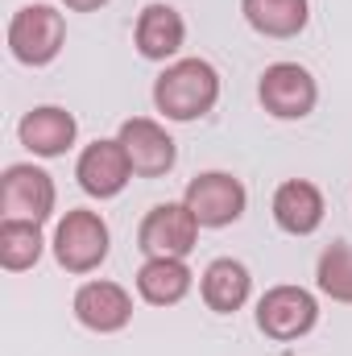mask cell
Instances as JSON below:
<instances>
[{"mask_svg": "<svg viewBox=\"0 0 352 356\" xmlns=\"http://www.w3.org/2000/svg\"><path fill=\"white\" fill-rule=\"evenodd\" d=\"M216 104H220V71L207 58H175L154 79V108L175 124L203 120Z\"/></svg>", "mask_w": 352, "mask_h": 356, "instance_id": "cell-1", "label": "cell"}, {"mask_svg": "<svg viewBox=\"0 0 352 356\" xmlns=\"http://www.w3.org/2000/svg\"><path fill=\"white\" fill-rule=\"evenodd\" d=\"M54 261L67 269V273H95V269L108 261V249H112V232H108V220L91 207H71L58 224H54Z\"/></svg>", "mask_w": 352, "mask_h": 356, "instance_id": "cell-2", "label": "cell"}, {"mask_svg": "<svg viewBox=\"0 0 352 356\" xmlns=\"http://www.w3.org/2000/svg\"><path fill=\"white\" fill-rule=\"evenodd\" d=\"M67 46V21L54 4H21L8 21V54L21 67H50Z\"/></svg>", "mask_w": 352, "mask_h": 356, "instance_id": "cell-3", "label": "cell"}, {"mask_svg": "<svg viewBox=\"0 0 352 356\" xmlns=\"http://www.w3.org/2000/svg\"><path fill=\"white\" fill-rule=\"evenodd\" d=\"M319 323V298L307 286H269L257 298V332L265 340L290 344L311 336Z\"/></svg>", "mask_w": 352, "mask_h": 356, "instance_id": "cell-4", "label": "cell"}, {"mask_svg": "<svg viewBox=\"0 0 352 356\" xmlns=\"http://www.w3.org/2000/svg\"><path fill=\"white\" fill-rule=\"evenodd\" d=\"M182 203L191 207V216L199 220V228H228L245 216L249 207V191L245 182L228 170H203L186 182Z\"/></svg>", "mask_w": 352, "mask_h": 356, "instance_id": "cell-5", "label": "cell"}, {"mask_svg": "<svg viewBox=\"0 0 352 356\" xmlns=\"http://www.w3.org/2000/svg\"><path fill=\"white\" fill-rule=\"evenodd\" d=\"M257 99L273 120H307L319 104V83L298 63H269L257 83Z\"/></svg>", "mask_w": 352, "mask_h": 356, "instance_id": "cell-6", "label": "cell"}, {"mask_svg": "<svg viewBox=\"0 0 352 356\" xmlns=\"http://www.w3.org/2000/svg\"><path fill=\"white\" fill-rule=\"evenodd\" d=\"M54 203H58L54 178L46 175L42 166H33V162L4 166V175H0V207H4V220L46 224L54 216Z\"/></svg>", "mask_w": 352, "mask_h": 356, "instance_id": "cell-7", "label": "cell"}, {"mask_svg": "<svg viewBox=\"0 0 352 356\" xmlns=\"http://www.w3.org/2000/svg\"><path fill=\"white\" fill-rule=\"evenodd\" d=\"M199 245V220L191 216V207L178 203H158L145 211V220L137 224V249L145 257H191V249Z\"/></svg>", "mask_w": 352, "mask_h": 356, "instance_id": "cell-8", "label": "cell"}, {"mask_svg": "<svg viewBox=\"0 0 352 356\" xmlns=\"http://www.w3.org/2000/svg\"><path fill=\"white\" fill-rule=\"evenodd\" d=\"M71 311L75 319L95 332V336H116L133 323V294L120 286V282H108V277H95L83 282L71 298Z\"/></svg>", "mask_w": 352, "mask_h": 356, "instance_id": "cell-9", "label": "cell"}, {"mask_svg": "<svg viewBox=\"0 0 352 356\" xmlns=\"http://www.w3.org/2000/svg\"><path fill=\"white\" fill-rule=\"evenodd\" d=\"M116 141L125 145L129 166H133L137 178H162V175H170L175 162H178L175 137H170L158 120H150V116H129V120L120 124Z\"/></svg>", "mask_w": 352, "mask_h": 356, "instance_id": "cell-10", "label": "cell"}, {"mask_svg": "<svg viewBox=\"0 0 352 356\" xmlns=\"http://www.w3.org/2000/svg\"><path fill=\"white\" fill-rule=\"evenodd\" d=\"M75 178H79V186H83V195L91 199H116L125 186H129V178H133V166H129V154H125V145L116 141V137H99V141H91L88 149L79 154V162H75Z\"/></svg>", "mask_w": 352, "mask_h": 356, "instance_id": "cell-11", "label": "cell"}, {"mask_svg": "<svg viewBox=\"0 0 352 356\" xmlns=\"http://www.w3.org/2000/svg\"><path fill=\"white\" fill-rule=\"evenodd\" d=\"M75 137H79V120L58 104H38L17 124V141L33 158H63L75 145Z\"/></svg>", "mask_w": 352, "mask_h": 356, "instance_id": "cell-12", "label": "cell"}, {"mask_svg": "<svg viewBox=\"0 0 352 356\" xmlns=\"http://www.w3.org/2000/svg\"><path fill=\"white\" fill-rule=\"evenodd\" d=\"M269 211H273V224L286 232V236H311L319 232L323 216H328V203H323V191L307 178H286L273 199H269Z\"/></svg>", "mask_w": 352, "mask_h": 356, "instance_id": "cell-13", "label": "cell"}, {"mask_svg": "<svg viewBox=\"0 0 352 356\" xmlns=\"http://www.w3.org/2000/svg\"><path fill=\"white\" fill-rule=\"evenodd\" d=\"M186 42V21L170 4H145L133 29V46L145 63H175Z\"/></svg>", "mask_w": 352, "mask_h": 356, "instance_id": "cell-14", "label": "cell"}, {"mask_svg": "<svg viewBox=\"0 0 352 356\" xmlns=\"http://www.w3.org/2000/svg\"><path fill=\"white\" fill-rule=\"evenodd\" d=\"M199 294H203L207 311H216V315H237V311L249 302V294H253V277H249L245 261H237V257H216L211 266L199 273Z\"/></svg>", "mask_w": 352, "mask_h": 356, "instance_id": "cell-15", "label": "cell"}, {"mask_svg": "<svg viewBox=\"0 0 352 356\" xmlns=\"http://www.w3.org/2000/svg\"><path fill=\"white\" fill-rule=\"evenodd\" d=\"M195 286V273L182 257H145L137 269V294L150 307H178Z\"/></svg>", "mask_w": 352, "mask_h": 356, "instance_id": "cell-16", "label": "cell"}, {"mask_svg": "<svg viewBox=\"0 0 352 356\" xmlns=\"http://www.w3.org/2000/svg\"><path fill=\"white\" fill-rule=\"evenodd\" d=\"M241 13L253 33L286 42L298 38L311 21V0H241Z\"/></svg>", "mask_w": 352, "mask_h": 356, "instance_id": "cell-17", "label": "cell"}, {"mask_svg": "<svg viewBox=\"0 0 352 356\" xmlns=\"http://www.w3.org/2000/svg\"><path fill=\"white\" fill-rule=\"evenodd\" d=\"M46 253V236L42 224L33 220H0V266L8 273H25L42 261Z\"/></svg>", "mask_w": 352, "mask_h": 356, "instance_id": "cell-18", "label": "cell"}, {"mask_svg": "<svg viewBox=\"0 0 352 356\" xmlns=\"http://www.w3.org/2000/svg\"><path fill=\"white\" fill-rule=\"evenodd\" d=\"M315 286L332 302L352 307V245L349 241H332L319 253V261H315Z\"/></svg>", "mask_w": 352, "mask_h": 356, "instance_id": "cell-19", "label": "cell"}, {"mask_svg": "<svg viewBox=\"0 0 352 356\" xmlns=\"http://www.w3.org/2000/svg\"><path fill=\"white\" fill-rule=\"evenodd\" d=\"M63 8H71V13H95V8H104L108 0H58Z\"/></svg>", "mask_w": 352, "mask_h": 356, "instance_id": "cell-20", "label": "cell"}]
</instances>
